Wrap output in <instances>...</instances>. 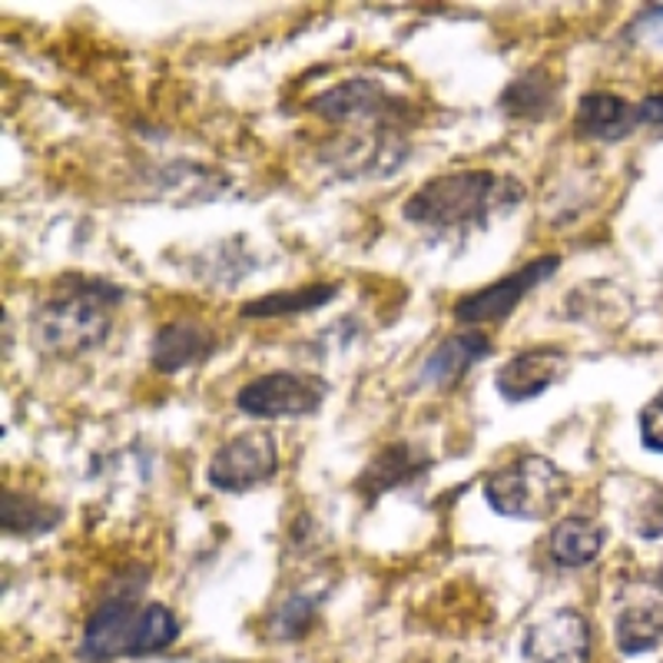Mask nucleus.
I'll return each instance as SVG.
<instances>
[{
    "label": "nucleus",
    "mask_w": 663,
    "mask_h": 663,
    "mask_svg": "<svg viewBox=\"0 0 663 663\" xmlns=\"http://www.w3.org/2000/svg\"><path fill=\"white\" fill-rule=\"evenodd\" d=\"M429 468V458L425 454H419V448H412V444L405 442H395L389 444V448H382L369 464H365V471L359 474V481H355V488L365 494V498H379V494H385V491H392V488H399V484H409L415 474H422Z\"/></svg>",
    "instance_id": "2eb2a0df"
},
{
    "label": "nucleus",
    "mask_w": 663,
    "mask_h": 663,
    "mask_svg": "<svg viewBox=\"0 0 663 663\" xmlns=\"http://www.w3.org/2000/svg\"><path fill=\"white\" fill-rule=\"evenodd\" d=\"M309 110L339 127H362L365 137H399L395 127L409 117V103L369 77L335 83L332 90L319 93Z\"/></svg>",
    "instance_id": "39448f33"
},
{
    "label": "nucleus",
    "mask_w": 663,
    "mask_h": 663,
    "mask_svg": "<svg viewBox=\"0 0 663 663\" xmlns=\"http://www.w3.org/2000/svg\"><path fill=\"white\" fill-rule=\"evenodd\" d=\"M180 637V621L163 604H140V584L107 594L90 614L80 641L87 661L107 663L117 657L160 654Z\"/></svg>",
    "instance_id": "7ed1b4c3"
},
{
    "label": "nucleus",
    "mask_w": 663,
    "mask_h": 663,
    "mask_svg": "<svg viewBox=\"0 0 663 663\" xmlns=\"http://www.w3.org/2000/svg\"><path fill=\"white\" fill-rule=\"evenodd\" d=\"M574 127L587 140L617 143L641 127L637 123V103H627L624 97L607 93V90L584 93L577 100V110H574Z\"/></svg>",
    "instance_id": "4468645a"
},
{
    "label": "nucleus",
    "mask_w": 663,
    "mask_h": 663,
    "mask_svg": "<svg viewBox=\"0 0 663 663\" xmlns=\"http://www.w3.org/2000/svg\"><path fill=\"white\" fill-rule=\"evenodd\" d=\"M637 534L644 541H657L663 538V491H651V498L644 501V508L637 511Z\"/></svg>",
    "instance_id": "4be33fe9"
},
{
    "label": "nucleus",
    "mask_w": 663,
    "mask_h": 663,
    "mask_svg": "<svg viewBox=\"0 0 663 663\" xmlns=\"http://www.w3.org/2000/svg\"><path fill=\"white\" fill-rule=\"evenodd\" d=\"M123 302L120 285L100 275H63L30 312V335L43 355L77 359L100 349Z\"/></svg>",
    "instance_id": "f03ea898"
},
{
    "label": "nucleus",
    "mask_w": 663,
    "mask_h": 663,
    "mask_svg": "<svg viewBox=\"0 0 663 663\" xmlns=\"http://www.w3.org/2000/svg\"><path fill=\"white\" fill-rule=\"evenodd\" d=\"M63 511L47 504L37 494L27 491H3V511H0V524L3 534L13 538H40L47 531H53L60 524Z\"/></svg>",
    "instance_id": "f3484780"
},
{
    "label": "nucleus",
    "mask_w": 663,
    "mask_h": 663,
    "mask_svg": "<svg viewBox=\"0 0 663 663\" xmlns=\"http://www.w3.org/2000/svg\"><path fill=\"white\" fill-rule=\"evenodd\" d=\"M279 471V448L275 439L262 429L252 432H239L235 439L222 442L210 464H207V481L217 491L229 494H242L252 491L255 484L269 481Z\"/></svg>",
    "instance_id": "6e6552de"
},
{
    "label": "nucleus",
    "mask_w": 663,
    "mask_h": 663,
    "mask_svg": "<svg viewBox=\"0 0 663 663\" xmlns=\"http://www.w3.org/2000/svg\"><path fill=\"white\" fill-rule=\"evenodd\" d=\"M564 375H567V352L554 345H538V349H524L511 355L498 369L494 389L508 405H524L551 392Z\"/></svg>",
    "instance_id": "9b49d317"
},
{
    "label": "nucleus",
    "mask_w": 663,
    "mask_h": 663,
    "mask_svg": "<svg viewBox=\"0 0 663 663\" xmlns=\"http://www.w3.org/2000/svg\"><path fill=\"white\" fill-rule=\"evenodd\" d=\"M604 541H607V531L597 521H591L584 514H571L561 524H554L548 548H551V561L557 567L574 571V567L594 564L604 551Z\"/></svg>",
    "instance_id": "dca6fc26"
},
{
    "label": "nucleus",
    "mask_w": 663,
    "mask_h": 663,
    "mask_svg": "<svg viewBox=\"0 0 663 663\" xmlns=\"http://www.w3.org/2000/svg\"><path fill=\"white\" fill-rule=\"evenodd\" d=\"M641 442L647 451L663 454V389L641 412Z\"/></svg>",
    "instance_id": "412c9836"
},
{
    "label": "nucleus",
    "mask_w": 663,
    "mask_h": 663,
    "mask_svg": "<svg viewBox=\"0 0 663 663\" xmlns=\"http://www.w3.org/2000/svg\"><path fill=\"white\" fill-rule=\"evenodd\" d=\"M524 187L514 177L491 170H454L422 183L402 217L435 239H461L474 229H488L494 217L521 207Z\"/></svg>",
    "instance_id": "f257e3e1"
},
{
    "label": "nucleus",
    "mask_w": 663,
    "mask_h": 663,
    "mask_svg": "<svg viewBox=\"0 0 663 663\" xmlns=\"http://www.w3.org/2000/svg\"><path fill=\"white\" fill-rule=\"evenodd\" d=\"M634 33L647 43H663V3L647 7L637 20H634Z\"/></svg>",
    "instance_id": "5701e85b"
},
{
    "label": "nucleus",
    "mask_w": 663,
    "mask_h": 663,
    "mask_svg": "<svg viewBox=\"0 0 663 663\" xmlns=\"http://www.w3.org/2000/svg\"><path fill=\"white\" fill-rule=\"evenodd\" d=\"M491 352H494V342H491V335H484V332H458V335H448L442 345L425 359L419 382L429 385V389H435V392H448V389H454L478 362H484Z\"/></svg>",
    "instance_id": "f8f14e48"
},
{
    "label": "nucleus",
    "mask_w": 663,
    "mask_h": 663,
    "mask_svg": "<svg viewBox=\"0 0 663 663\" xmlns=\"http://www.w3.org/2000/svg\"><path fill=\"white\" fill-rule=\"evenodd\" d=\"M315 607H319V597L312 594H292L272 617V637L279 641H292L299 637L302 631H309L312 617H315Z\"/></svg>",
    "instance_id": "aec40b11"
},
{
    "label": "nucleus",
    "mask_w": 663,
    "mask_h": 663,
    "mask_svg": "<svg viewBox=\"0 0 663 663\" xmlns=\"http://www.w3.org/2000/svg\"><path fill=\"white\" fill-rule=\"evenodd\" d=\"M217 352V335L197 322H170L157 332L150 359L163 375H180L193 365H203Z\"/></svg>",
    "instance_id": "ddd939ff"
},
{
    "label": "nucleus",
    "mask_w": 663,
    "mask_h": 663,
    "mask_svg": "<svg viewBox=\"0 0 663 663\" xmlns=\"http://www.w3.org/2000/svg\"><path fill=\"white\" fill-rule=\"evenodd\" d=\"M554 100H557V93H554L548 73L531 70V73H524V77H518V80L501 93V110H504L508 117L538 120V117H544V113L554 110Z\"/></svg>",
    "instance_id": "6ab92c4d"
},
{
    "label": "nucleus",
    "mask_w": 663,
    "mask_h": 663,
    "mask_svg": "<svg viewBox=\"0 0 663 663\" xmlns=\"http://www.w3.org/2000/svg\"><path fill=\"white\" fill-rule=\"evenodd\" d=\"M339 295V285L332 282H315V285H302L292 292H269L259 295L252 302L242 305L245 319H275V315H299V312H315L322 305H329Z\"/></svg>",
    "instance_id": "a211bd4d"
},
{
    "label": "nucleus",
    "mask_w": 663,
    "mask_h": 663,
    "mask_svg": "<svg viewBox=\"0 0 663 663\" xmlns=\"http://www.w3.org/2000/svg\"><path fill=\"white\" fill-rule=\"evenodd\" d=\"M614 644L624 657L654 654L663 644V567L631 574L617 587Z\"/></svg>",
    "instance_id": "423d86ee"
},
{
    "label": "nucleus",
    "mask_w": 663,
    "mask_h": 663,
    "mask_svg": "<svg viewBox=\"0 0 663 663\" xmlns=\"http://www.w3.org/2000/svg\"><path fill=\"white\" fill-rule=\"evenodd\" d=\"M571 498V478L544 454H521L484 478V501L508 521H544Z\"/></svg>",
    "instance_id": "20e7f679"
},
{
    "label": "nucleus",
    "mask_w": 663,
    "mask_h": 663,
    "mask_svg": "<svg viewBox=\"0 0 663 663\" xmlns=\"http://www.w3.org/2000/svg\"><path fill=\"white\" fill-rule=\"evenodd\" d=\"M561 269V259L557 255H541L534 262H528L524 269L498 279L494 285H484L464 299H458L454 305V319L464 322V325H488V322H504L518 305L521 299L538 289L544 279H551L554 272Z\"/></svg>",
    "instance_id": "9d476101"
},
{
    "label": "nucleus",
    "mask_w": 663,
    "mask_h": 663,
    "mask_svg": "<svg viewBox=\"0 0 663 663\" xmlns=\"http://www.w3.org/2000/svg\"><path fill=\"white\" fill-rule=\"evenodd\" d=\"M329 399V382L305 372H265L245 382L235 405L249 419H302L315 415Z\"/></svg>",
    "instance_id": "0eeeda50"
},
{
    "label": "nucleus",
    "mask_w": 663,
    "mask_h": 663,
    "mask_svg": "<svg viewBox=\"0 0 663 663\" xmlns=\"http://www.w3.org/2000/svg\"><path fill=\"white\" fill-rule=\"evenodd\" d=\"M521 663H591V624L574 607L548 611L521 634Z\"/></svg>",
    "instance_id": "1a4fd4ad"
},
{
    "label": "nucleus",
    "mask_w": 663,
    "mask_h": 663,
    "mask_svg": "<svg viewBox=\"0 0 663 663\" xmlns=\"http://www.w3.org/2000/svg\"><path fill=\"white\" fill-rule=\"evenodd\" d=\"M637 123L663 127V93H651L637 103Z\"/></svg>",
    "instance_id": "b1692460"
}]
</instances>
